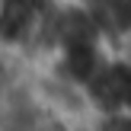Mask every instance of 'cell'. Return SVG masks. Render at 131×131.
Instances as JSON below:
<instances>
[{
	"label": "cell",
	"instance_id": "cell-1",
	"mask_svg": "<svg viewBox=\"0 0 131 131\" xmlns=\"http://www.w3.org/2000/svg\"><path fill=\"white\" fill-rule=\"evenodd\" d=\"M96 58H106L125 80H131V23H125L122 29H115L102 42V51Z\"/></svg>",
	"mask_w": 131,
	"mask_h": 131
},
{
	"label": "cell",
	"instance_id": "cell-2",
	"mask_svg": "<svg viewBox=\"0 0 131 131\" xmlns=\"http://www.w3.org/2000/svg\"><path fill=\"white\" fill-rule=\"evenodd\" d=\"M10 6H13V0H0V23L6 19V13H10Z\"/></svg>",
	"mask_w": 131,
	"mask_h": 131
}]
</instances>
